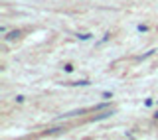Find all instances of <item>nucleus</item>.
<instances>
[{
	"mask_svg": "<svg viewBox=\"0 0 158 140\" xmlns=\"http://www.w3.org/2000/svg\"><path fill=\"white\" fill-rule=\"evenodd\" d=\"M113 114H115V109H111V111H99L97 114H93L91 118H89V122H99V121H105V118H111Z\"/></svg>",
	"mask_w": 158,
	"mask_h": 140,
	"instance_id": "f257e3e1",
	"label": "nucleus"
},
{
	"mask_svg": "<svg viewBox=\"0 0 158 140\" xmlns=\"http://www.w3.org/2000/svg\"><path fill=\"white\" fill-rule=\"evenodd\" d=\"M87 113H93L91 107H89V109H75V111H69L65 114H61L59 118H73V117H81V114H87Z\"/></svg>",
	"mask_w": 158,
	"mask_h": 140,
	"instance_id": "f03ea898",
	"label": "nucleus"
},
{
	"mask_svg": "<svg viewBox=\"0 0 158 140\" xmlns=\"http://www.w3.org/2000/svg\"><path fill=\"white\" fill-rule=\"evenodd\" d=\"M20 38H22V30L16 28V30H12V32H8L6 36H4V42H16Z\"/></svg>",
	"mask_w": 158,
	"mask_h": 140,
	"instance_id": "7ed1b4c3",
	"label": "nucleus"
},
{
	"mask_svg": "<svg viewBox=\"0 0 158 140\" xmlns=\"http://www.w3.org/2000/svg\"><path fill=\"white\" fill-rule=\"evenodd\" d=\"M63 85H69V87H87V85H91L89 79H77V81H65Z\"/></svg>",
	"mask_w": 158,
	"mask_h": 140,
	"instance_id": "20e7f679",
	"label": "nucleus"
},
{
	"mask_svg": "<svg viewBox=\"0 0 158 140\" xmlns=\"http://www.w3.org/2000/svg\"><path fill=\"white\" fill-rule=\"evenodd\" d=\"M67 128L65 126H56V128H49V130L44 132V136H53V134H61V132H65Z\"/></svg>",
	"mask_w": 158,
	"mask_h": 140,
	"instance_id": "39448f33",
	"label": "nucleus"
},
{
	"mask_svg": "<svg viewBox=\"0 0 158 140\" xmlns=\"http://www.w3.org/2000/svg\"><path fill=\"white\" fill-rule=\"evenodd\" d=\"M109 105H111V103H99V105H95V107H91V111L93 113H99V111H107V109H109Z\"/></svg>",
	"mask_w": 158,
	"mask_h": 140,
	"instance_id": "423d86ee",
	"label": "nucleus"
},
{
	"mask_svg": "<svg viewBox=\"0 0 158 140\" xmlns=\"http://www.w3.org/2000/svg\"><path fill=\"white\" fill-rule=\"evenodd\" d=\"M93 38V34H77V39H81V42H87V39H91Z\"/></svg>",
	"mask_w": 158,
	"mask_h": 140,
	"instance_id": "0eeeda50",
	"label": "nucleus"
},
{
	"mask_svg": "<svg viewBox=\"0 0 158 140\" xmlns=\"http://www.w3.org/2000/svg\"><path fill=\"white\" fill-rule=\"evenodd\" d=\"M154 51H156V49H150V51H146V53H144V56H140V57H138V61H142V59H146V57H150V56H154Z\"/></svg>",
	"mask_w": 158,
	"mask_h": 140,
	"instance_id": "6e6552de",
	"label": "nucleus"
},
{
	"mask_svg": "<svg viewBox=\"0 0 158 140\" xmlns=\"http://www.w3.org/2000/svg\"><path fill=\"white\" fill-rule=\"evenodd\" d=\"M73 69H75V67H73V63H65V65H63V71H65V73H71Z\"/></svg>",
	"mask_w": 158,
	"mask_h": 140,
	"instance_id": "1a4fd4ad",
	"label": "nucleus"
},
{
	"mask_svg": "<svg viewBox=\"0 0 158 140\" xmlns=\"http://www.w3.org/2000/svg\"><path fill=\"white\" fill-rule=\"evenodd\" d=\"M24 101H26V97H24V95H18V97H16V103L18 105H22Z\"/></svg>",
	"mask_w": 158,
	"mask_h": 140,
	"instance_id": "9d476101",
	"label": "nucleus"
},
{
	"mask_svg": "<svg viewBox=\"0 0 158 140\" xmlns=\"http://www.w3.org/2000/svg\"><path fill=\"white\" fill-rule=\"evenodd\" d=\"M103 97H105V99H111L113 93H111V91H105V93H103Z\"/></svg>",
	"mask_w": 158,
	"mask_h": 140,
	"instance_id": "9b49d317",
	"label": "nucleus"
},
{
	"mask_svg": "<svg viewBox=\"0 0 158 140\" xmlns=\"http://www.w3.org/2000/svg\"><path fill=\"white\" fill-rule=\"evenodd\" d=\"M152 117H154V118H156V121H158V111H156L154 114H152Z\"/></svg>",
	"mask_w": 158,
	"mask_h": 140,
	"instance_id": "f8f14e48",
	"label": "nucleus"
}]
</instances>
